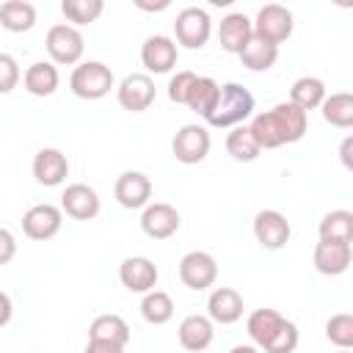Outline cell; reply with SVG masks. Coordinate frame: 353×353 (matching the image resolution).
I'll return each mask as SVG.
<instances>
[{"label":"cell","instance_id":"ac0fdd59","mask_svg":"<svg viewBox=\"0 0 353 353\" xmlns=\"http://www.w3.org/2000/svg\"><path fill=\"white\" fill-rule=\"evenodd\" d=\"M243 295L232 287H215L207 298V317L221 325H232L243 317Z\"/></svg>","mask_w":353,"mask_h":353},{"label":"cell","instance_id":"f546056e","mask_svg":"<svg viewBox=\"0 0 353 353\" xmlns=\"http://www.w3.org/2000/svg\"><path fill=\"white\" fill-rule=\"evenodd\" d=\"M141 314L149 325H163L174 317V301L163 290H149L141 301Z\"/></svg>","mask_w":353,"mask_h":353},{"label":"cell","instance_id":"d6a6232c","mask_svg":"<svg viewBox=\"0 0 353 353\" xmlns=\"http://www.w3.org/2000/svg\"><path fill=\"white\" fill-rule=\"evenodd\" d=\"M61 11L69 22L74 25H88L94 19H99V14L105 11V3L102 0H63L61 3Z\"/></svg>","mask_w":353,"mask_h":353},{"label":"cell","instance_id":"83f0119b","mask_svg":"<svg viewBox=\"0 0 353 353\" xmlns=\"http://www.w3.org/2000/svg\"><path fill=\"white\" fill-rule=\"evenodd\" d=\"M320 108H323V119L331 127H339V130L353 127V94H347V91L331 94L323 99Z\"/></svg>","mask_w":353,"mask_h":353},{"label":"cell","instance_id":"30bf717a","mask_svg":"<svg viewBox=\"0 0 353 353\" xmlns=\"http://www.w3.org/2000/svg\"><path fill=\"white\" fill-rule=\"evenodd\" d=\"M290 234H292V229H290L287 215H281L279 210H262V212H256V218H254V237H256V243L262 248L279 251V248L287 245Z\"/></svg>","mask_w":353,"mask_h":353},{"label":"cell","instance_id":"7402d4cb","mask_svg":"<svg viewBox=\"0 0 353 353\" xmlns=\"http://www.w3.org/2000/svg\"><path fill=\"white\" fill-rule=\"evenodd\" d=\"M22 83H25V91L33 94V97H50L55 94L58 83H61V74H58V66L52 61H36L25 69L22 74Z\"/></svg>","mask_w":353,"mask_h":353},{"label":"cell","instance_id":"603a6c76","mask_svg":"<svg viewBox=\"0 0 353 353\" xmlns=\"http://www.w3.org/2000/svg\"><path fill=\"white\" fill-rule=\"evenodd\" d=\"M88 339L91 342H110V345L124 347L130 342V325L119 314H99L88 325Z\"/></svg>","mask_w":353,"mask_h":353},{"label":"cell","instance_id":"5b68a950","mask_svg":"<svg viewBox=\"0 0 353 353\" xmlns=\"http://www.w3.org/2000/svg\"><path fill=\"white\" fill-rule=\"evenodd\" d=\"M174 36H176V41L182 47L201 50L210 41V36H212V19H210V14L204 8H199V6L182 8L176 14V19H174Z\"/></svg>","mask_w":353,"mask_h":353},{"label":"cell","instance_id":"8fae6325","mask_svg":"<svg viewBox=\"0 0 353 353\" xmlns=\"http://www.w3.org/2000/svg\"><path fill=\"white\" fill-rule=\"evenodd\" d=\"M63 223V212L55 204H33L25 215H22V232L30 240H50L61 232Z\"/></svg>","mask_w":353,"mask_h":353},{"label":"cell","instance_id":"d4e9b609","mask_svg":"<svg viewBox=\"0 0 353 353\" xmlns=\"http://www.w3.org/2000/svg\"><path fill=\"white\" fill-rule=\"evenodd\" d=\"M323 99H325V83L320 77H309V74L306 77H298L292 83V88H290V102L295 108H301L303 113L320 108Z\"/></svg>","mask_w":353,"mask_h":353},{"label":"cell","instance_id":"f35d334b","mask_svg":"<svg viewBox=\"0 0 353 353\" xmlns=\"http://www.w3.org/2000/svg\"><path fill=\"white\" fill-rule=\"evenodd\" d=\"M11 314H14V303H11V298L0 290V328H3V325H8Z\"/></svg>","mask_w":353,"mask_h":353},{"label":"cell","instance_id":"e575fe53","mask_svg":"<svg viewBox=\"0 0 353 353\" xmlns=\"http://www.w3.org/2000/svg\"><path fill=\"white\" fill-rule=\"evenodd\" d=\"M298 347V325L292 320H281V325L276 328V334L262 345L265 353H292Z\"/></svg>","mask_w":353,"mask_h":353},{"label":"cell","instance_id":"7bdbcfd3","mask_svg":"<svg viewBox=\"0 0 353 353\" xmlns=\"http://www.w3.org/2000/svg\"><path fill=\"white\" fill-rule=\"evenodd\" d=\"M229 353H259V347H254V345H234Z\"/></svg>","mask_w":353,"mask_h":353},{"label":"cell","instance_id":"9a60e30c","mask_svg":"<svg viewBox=\"0 0 353 353\" xmlns=\"http://www.w3.org/2000/svg\"><path fill=\"white\" fill-rule=\"evenodd\" d=\"M157 265L149 256H127L119 268V279L130 292H149L157 284Z\"/></svg>","mask_w":353,"mask_h":353},{"label":"cell","instance_id":"6da1fadb","mask_svg":"<svg viewBox=\"0 0 353 353\" xmlns=\"http://www.w3.org/2000/svg\"><path fill=\"white\" fill-rule=\"evenodd\" d=\"M306 113L292 102H279L276 108L256 113L248 124L259 149H279L284 143H298L306 135Z\"/></svg>","mask_w":353,"mask_h":353},{"label":"cell","instance_id":"3957f363","mask_svg":"<svg viewBox=\"0 0 353 353\" xmlns=\"http://www.w3.org/2000/svg\"><path fill=\"white\" fill-rule=\"evenodd\" d=\"M116 85L110 66H105L102 61H85L77 63L72 77H69V88L74 97L80 99H102L110 94V88Z\"/></svg>","mask_w":353,"mask_h":353},{"label":"cell","instance_id":"e0dca14e","mask_svg":"<svg viewBox=\"0 0 353 353\" xmlns=\"http://www.w3.org/2000/svg\"><path fill=\"white\" fill-rule=\"evenodd\" d=\"M33 176L44 188L61 185L69 176V160H66V154L61 149H52V146L39 149L36 157H33Z\"/></svg>","mask_w":353,"mask_h":353},{"label":"cell","instance_id":"7c38bea8","mask_svg":"<svg viewBox=\"0 0 353 353\" xmlns=\"http://www.w3.org/2000/svg\"><path fill=\"white\" fill-rule=\"evenodd\" d=\"M99 196L91 185H83V182H74L63 190L61 196V212H66L69 218L74 221H91L99 215Z\"/></svg>","mask_w":353,"mask_h":353},{"label":"cell","instance_id":"52a82bcc","mask_svg":"<svg viewBox=\"0 0 353 353\" xmlns=\"http://www.w3.org/2000/svg\"><path fill=\"white\" fill-rule=\"evenodd\" d=\"M179 279L185 287L201 292L207 287L215 284L218 279V262L212 254L207 251H188L182 259H179Z\"/></svg>","mask_w":353,"mask_h":353},{"label":"cell","instance_id":"f1b7e54d","mask_svg":"<svg viewBox=\"0 0 353 353\" xmlns=\"http://www.w3.org/2000/svg\"><path fill=\"white\" fill-rule=\"evenodd\" d=\"M281 320L284 317L276 309H256V312H251L248 314V323H245V331L254 339V347H262L276 334V328L281 325Z\"/></svg>","mask_w":353,"mask_h":353},{"label":"cell","instance_id":"ab89813d","mask_svg":"<svg viewBox=\"0 0 353 353\" xmlns=\"http://www.w3.org/2000/svg\"><path fill=\"white\" fill-rule=\"evenodd\" d=\"M85 353H124V347L119 345H110V342H91L85 345Z\"/></svg>","mask_w":353,"mask_h":353},{"label":"cell","instance_id":"b9f144b4","mask_svg":"<svg viewBox=\"0 0 353 353\" xmlns=\"http://www.w3.org/2000/svg\"><path fill=\"white\" fill-rule=\"evenodd\" d=\"M350 146H353V138H345V143H342V163H345V168H353V163H350Z\"/></svg>","mask_w":353,"mask_h":353},{"label":"cell","instance_id":"8d00e7d4","mask_svg":"<svg viewBox=\"0 0 353 353\" xmlns=\"http://www.w3.org/2000/svg\"><path fill=\"white\" fill-rule=\"evenodd\" d=\"M193 80H196V72H176V74L168 80V99L176 102V105H185Z\"/></svg>","mask_w":353,"mask_h":353},{"label":"cell","instance_id":"74e56055","mask_svg":"<svg viewBox=\"0 0 353 353\" xmlns=\"http://www.w3.org/2000/svg\"><path fill=\"white\" fill-rule=\"evenodd\" d=\"M14 254H17V240H14V234L0 226V265H8V262L14 259Z\"/></svg>","mask_w":353,"mask_h":353},{"label":"cell","instance_id":"60d3db41","mask_svg":"<svg viewBox=\"0 0 353 353\" xmlns=\"http://www.w3.org/2000/svg\"><path fill=\"white\" fill-rule=\"evenodd\" d=\"M135 6L141 8V11H165L171 3L168 0H160V3H146V0H135Z\"/></svg>","mask_w":353,"mask_h":353},{"label":"cell","instance_id":"277c9868","mask_svg":"<svg viewBox=\"0 0 353 353\" xmlns=\"http://www.w3.org/2000/svg\"><path fill=\"white\" fill-rule=\"evenodd\" d=\"M292 11L287 6H279V3H268L256 11V19L251 22V30L256 39L262 41H270V44H281L292 36Z\"/></svg>","mask_w":353,"mask_h":353},{"label":"cell","instance_id":"4fadbf2b","mask_svg":"<svg viewBox=\"0 0 353 353\" xmlns=\"http://www.w3.org/2000/svg\"><path fill=\"white\" fill-rule=\"evenodd\" d=\"M179 212L176 207L165 204V201H157V204H146L143 207V215H141V229L146 237L152 240H168L176 229H179Z\"/></svg>","mask_w":353,"mask_h":353},{"label":"cell","instance_id":"d6986e66","mask_svg":"<svg viewBox=\"0 0 353 353\" xmlns=\"http://www.w3.org/2000/svg\"><path fill=\"white\" fill-rule=\"evenodd\" d=\"M353 248L350 243H334V240H320L314 245V268L323 276H342L350 268Z\"/></svg>","mask_w":353,"mask_h":353},{"label":"cell","instance_id":"836d02e7","mask_svg":"<svg viewBox=\"0 0 353 353\" xmlns=\"http://www.w3.org/2000/svg\"><path fill=\"white\" fill-rule=\"evenodd\" d=\"M325 336L331 345H336L339 350H350L353 347V314L342 312V314H334L328 323H325Z\"/></svg>","mask_w":353,"mask_h":353},{"label":"cell","instance_id":"8992f818","mask_svg":"<svg viewBox=\"0 0 353 353\" xmlns=\"http://www.w3.org/2000/svg\"><path fill=\"white\" fill-rule=\"evenodd\" d=\"M47 52L52 58V63H61V66H72L83 58V50H85V41H83V33L74 28V25H52L47 30Z\"/></svg>","mask_w":353,"mask_h":353},{"label":"cell","instance_id":"ba28073f","mask_svg":"<svg viewBox=\"0 0 353 353\" xmlns=\"http://www.w3.org/2000/svg\"><path fill=\"white\" fill-rule=\"evenodd\" d=\"M171 152L185 165L201 163L210 154V132H207V127H201V124H185V127H179L176 135H174V141H171Z\"/></svg>","mask_w":353,"mask_h":353},{"label":"cell","instance_id":"4316f807","mask_svg":"<svg viewBox=\"0 0 353 353\" xmlns=\"http://www.w3.org/2000/svg\"><path fill=\"white\" fill-rule=\"evenodd\" d=\"M320 240H334V243H350L353 240V212L350 210H331L323 215L320 226Z\"/></svg>","mask_w":353,"mask_h":353},{"label":"cell","instance_id":"4dcf8cb0","mask_svg":"<svg viewBox=\"0 0 353 353\" xmlns=\"http://www.w3.org/2000/svg\"><path fill=\"white\" fill-rule=\"evenodd\" d=\"M218 83L212 80V77H199L196 74V80H193V85H190V94H188V99H185V105L190 108V110H196L199 116H210V110H212V105H215V99H218Z\"/></svg>","mask_w":353,"mask_h":353},{"label":"cell","instance_id":"1f68e13d","mask_svg":"<svg viewBox=\"0 0 353 353\" xmlns=\"http://www.w3.org/2000/svg\"><path fill=\"white\" fill-rule=\"evenodd\" d=\"M226 152H229L234 160H240V163H251V160L259 157L262 149L256 146V141H254L248 124H237V127H232V132L226 135Z\"/></svg>","mask_w":353,"mask_h":353},{"label":"cell","instance_id":"484cf974","mask_svg":"<svg viewBox=\"0 0 353 353\" xmlns=\"http://www.w3.org/2000/svg\"><path fill=\"white\" fill-rule=\"evenodd\" d=\"M240 61L251 72H268L279 61V47L270 44V41H262V39L251 36V41L240 50Z\"/></svg>","mask_w":353,"mask_h":353},{"label":"cell","instance_id":"7a4b0ae2","mask_svg":"<svg viewBox=\"0 0 353 353\" xmlns=\"http://www.w3.org/2000/svg\"><path fill=\"white\" fill-rule=\"evenodd\" d=\"M254 113V94L240 83H223L207 116L210 127H237Z\"/></svg>","mask_w":353,"mask_h":353},{"label":"cell","instance_id":"ffe728a7","mask_svg":"<svg viewBox=\"0 0 353 353\" xmlns=\"http://www.w3.org/2000/svg\"><path fill=\"white\" fill-rule=\"evenodd\" d=\"M251 36H254L251 19H248L245 14H240V11L226 14V17L221 19V25H218V41H221V47H223L226 52L240 55V50L251 41Z\"/></svg>","mask_w":353,"mask_h":353},{"label":"cell","instance_id":"d590c367","mask_svg":"<svg viewBox=\"0 0 353 353\" xmlns=\"http://www.w3.org/2000/svg\"><path fill=\"white\" fill-rule=\"evenodd\" d=\"M22 72H19V63L8 55V52H0V94H8L17 88Z\"/></svg>","mask_w":353,"mask_h":353},{"label":"cell","instance_id":"2e32d148","mask_svg":"<svg viewBox=\"0 0 353 353\" xmlns=\"http://www.w3.org/2000/svg\"><path fill=\"white\" fill-rule=\"evenodd\" d=\"M141 63L154 74L171 72L176 66V41L168 36H149L141 47Z\"/></svg>","mask_w":353,"mask_h":353},{"label":"cell","instance_id":"5bb4252c","mask_svg":"<svg viewBox=\"0 0 353 353\" xmlns=\"http://www.w3.org/2000/svg\"><path fill=\"white\" fill-rule=\"evenodd\" d=\"M113 196L121 207L127 210H138V207H146L149 199H152V182L146 174L141 171H124L116 185H113Z\"/></svg>","mask_w":353,"mask_h":353},{"label":"cell","instance_id":"44dd1931","mask_svg":"<svg viewBox=\"0 0 353 353\" xmlns=\"http://www.w3.org/2000/svg\"><path fill=\"white\" fill-rule=\"evenodd\" d=\"M212 320L204 317V314H188L182 323H179V345L190 353H201L212 345Z\"/></svg>","mask_w":353,"mask_h":353},{"label":"cell","instance_id":"ee69618b","mask_svg":"<svg viewBox=\"0 0 353 353\" xmlns=\"http://www.w3.org/2000/svg\"><path fill=\"white\" fill-rule=\"evenodd\" d=\"M336 353H350V350H336Z\"/></svg>","mask_w":353,"mask_h":353},{"label":"cell","instance_id":"cb8c5ba5","mask_svg":"<svg viewBox=\"0 0 353 353\" xmlns=\"http://www.w3.org/2000/svg\"><path fill=\"white\" fill-rule=\"evenodd\" d=\"M0 25L8 33H25L36 25V6L28 0H6L0 6Z\"/></svg>","mask_w":353,"mask_h":353},{"label":"cell","instance_id":"9c48e42d","mask_svg":"<svg viewBox=\"0 0 353 353\" xmlns=\"http://www.w3.org/2000/svg\"><path fill=\"white\" fill-rule=\"evenodd\" d=\"M157 97V88H154V80L143 72H135V74H127L119 88H116V99L124 110H132V113H141L146 108H152Z\"/></svg>","mask_w":353,"mask_h":353}]
</instances>
